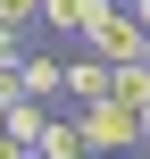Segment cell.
Masks as SVG:
<instances>
[{
  "label": "cell",
  "mask_w": 150,
  "mask_h": 159,
  "mask_svg": "<svg viewBox=\"0 0 150 159\" xmlns=\"http://www.w3.org/2000/svg\"><path fill=\"white\" fill-rule=\"evenodd\" d=\"M17 84H25L33 101H58V92H67V59H42V50H25V59H17Z\"/></svg>",
  "instance_id": "cell-6"
},
{
  "label": "cell",
  "mask_w": 150,
  "mask_h": 159,
  "mask_svg": "<svg viewBox=\"0 0 150 159\" xmlns=\"http://www.w3.org/2000/svg\"><path fill=\"white\" fill-rule=\"evenodd\" d=\"M67 101H75V109H84V101H109V59H100L92 42L67 50Z\"/></svg>",
  "instance_id": "cell-3"
},
{
  "label": "cell",
  "mask_w": 150,
  "mask_h": 159,
  "mask_svg": "<svg viewBox=\"0 0 150 159\" xmlns=\"http://www.w3.org/2000/svg\"><path fill=\"white\" fill-rule=\"evenodd\" d=\"M33 159H92V143H84V117H42V134H33Z\"/></svg>",
  "instance_id": "cell-5"
},
{
  "label": "cell",
  "mask_w": 150,
  "mask_h": 159,
  "mask_svg": "<svg viewBox=\"0 0 150 159\" xmlns=\"http://www.w3.org/2000/svg\"><path fill=\"white\" fill-rule=\"evenodd\" d=\"M100 8H109V0H33V25H50V34H67V42H84Z\"/></svg>",
  "instance_id": "cell-4"
},
{
  "label": "cell",
  "mask_w": 150,
  "mask_h": 159,
  "mask_svg": "<svg viewBox=\"0 0 150 159\" xmlns=\"http://www.w3.org/2000/svg\"><path fill=\"white\" fill-rule=\"evenodd\" d=\"M75 117H84V143H92V159H134V151H142V117H134L117 92H109V101H84Z\"/></svg>",
  "instance_id": "cell-1"
},
{
  "label": "cell",
  "mask_w": 150,
  "mask_h": 159,
  "mask_svg": "<svg viewBox=\"0 0 150 159\" xmlns=\"http://www.w3.org/2000/svg\"><path fill=\"white\" fill-rule=\"evenodd\" d=\"M17 59H25V34H8V25H0V67H17Z\"/></svg>",
  "instance_id": "cell-8"
},
{
  "label": "cell",
  "mask_w": 150,
  "mask_h": 159,
  "mask_svg": "<svg viewBox=\"0 0 150 159\" xmlns=\"http://www.w3.org/2000/svg\"><path fill=\"white\" fill-rule=\"evenodd\" d=\"M84 42H92L109 67H117V59H150V25L134 17V8H125V0H109V8L92 17V34H84Z\"/></svg>",
  "instance_id": "cell-2"
},
{
  "label": "cell",
  "mask_w": 150,
  "mask_h": 159,
  "mask_svg": "<svg viewBox=\"0 0 150 159\" xmlns=\"http://www.w3.org/2000/svg\"><path fill=\"white\" fill-rule=\"evenodd\" d=\"M142 151H150V109H142Z\"/></svg>",
  "instance_id": "cell-9"
},
{
  "label": "cell",
  "mask_w": 150,
  "mask_h": 159,
  "mask_svg": "<svg viewBox=\"0 0 150 159\" xmlns=\"http://www.w3.org/2000/svg\"><path fill=\"white\" fill-rule=\"evenodd\" d=\"M0 25H8V34H25V25H33V0H0Z\"/></svg>",
  "instance_id": "cell-7"
}]
</instances>
